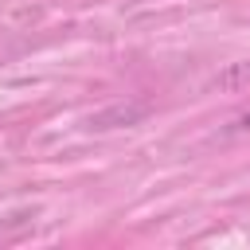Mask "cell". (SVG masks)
<instances>
[{
  "label": "cell",
  "mask_w": 250,
  "mask_h": 250,
  "mask_svg": "<svg viewBox=\"0 0 250 250\" xmlns=\"http://www.w3.org/2000/svg\"><path fill=\"white\" fill-rule=\"evenodd\" d=\"M238 125H242V129H250V109H246V113L238 117Z\"/></svg>",
  "instance_id": "obj_1"
}]
</instances>
